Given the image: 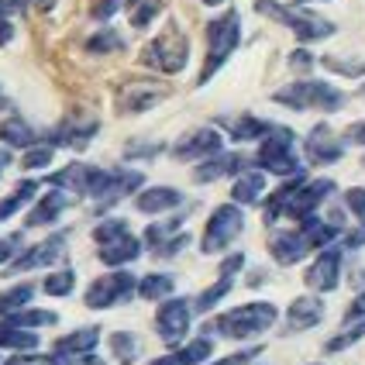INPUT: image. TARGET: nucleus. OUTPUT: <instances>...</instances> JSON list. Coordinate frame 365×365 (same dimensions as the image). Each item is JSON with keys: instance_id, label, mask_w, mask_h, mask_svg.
Segmentation results:
<instances>
[{"instance_id": "obj_32", "label": "nucleus", "mask_w": 365, "mask_h": 365, "mask_svg": "<svg viewBox=\"0 0 365 365\" xmlns=\"http://www.w3.org/2000/svg\"><path fill=\"white\" fill-rule=\"evenodd\" d=\"M173 289H176V279H173V276L152 272V276H145L142 283H138V297H142V300H165Z\"/></svg>"}, {"instance_id": "obj_7", "label": "nucleus", "mask_w": 365, "mask_h": 365, "mask_svg": "<svg viewBox=\"0 0 365 365\" xmlns=\"http://www.w3.org/2000/svg\"><path fill=\"white\" fill-rule=\"evenodd\" d=\"M242 231H245L242 207H238V203H221V207L207 217V227H203V238H200L203 255H217V252H224Z\"/></svg>"}, {"instance_id": "obj_44", "label": "nucleus", "mask_w": 365, "mask_h": 365, "mask_svg": "<svg viewBox=\"0 0 365 365\" xmlns=\"http://www.w3.org/2000/svg\"><path fill=\"white\" fill-rule=\"evenodd\" d=\"M124 231H128V221L107 217V221H101L93 227V238H97V245H103V242H110V238H118V235H124Z\"/></svg>"}, {"instance_id": "obj_30", "label": "nucleus", "mask_w": 365, "mask_h": 365, "mask_svg": "<svg viewBox=\"0 0 365 365\" xmlns=\"http://www.w3.org/2000/svg\"><path fill=\"white\" fill-rule=\"evenodd\" d=\"M35 193H38V182L35 180H21L18 186H14V193L0 200V221H7L11 214H18L24 203H35Z\"/></svg>"}, {"instance_id": "obj_23", "label": "nucleus", "mask_w": 365, "mask_h": 365, "mask_svg": "<svg viewBox=\"0 0 365 365\" xmlns=\"http://www.w3.org/2000/svg\"><path fill=\"white\" fill-rule=\"evenodd\" d=\"M182 203V193L173 190V186H148L135 197V207L142 214H165V210H176Z\"/></svg>"}, {"instance_id": "obj_21", "label": "nucleus", "mask_w": 365, "mask_h": 365, "mask_svg": "<svg viewBox=\"0 0 365 365\" xmlns=\"http://www.w3.org/2000/svg\"><path fill=\"white\" fill-rule=\"evenodd\" d=\"M97 259L103 265H128V262H135V259H142V242L131 231H124V235L101 245V255Z\"/></svg>"}, {"instance_id": "obj_24", "label": "nucleus", "mask_w": 365, "mask_h": 365, "mask_svg": "<svg viewBox=\"0 0 365 365\" xmlns=\"http://www.w3.org/2000/svg\"><path fill=\"white\" fill-rule=\"evenodd\" d=\"M210 351H214V341L210 338H197V341L176 348V351H169L163 359H152L148 365H203L210 359Z\"/></svg>"}, {"instance_id": "obj_18", "label": "nucleus", "mask_w": 365, "mask_h": 365, "mask_svg": "<svg viewBox=\"0 0 365 365\" xmlns=\"http://www.w3.org/2000/svg\"><path fill=\"white\" fill-rule=\"evenodd\" d=\"M269 252H272V259H276L279 265H297L300 259H307V255L314 252V245L307 242V235L300 231V227H293V231H279V235H272Z\"/></svg>"}, {"instance_id": "obj_37", "label": "nucleus", "mask_w": 365, "mask_h": 365, "mask_svg": "<svg viewBox=\"0 0 365 365\" xmlns=\"http://www.w3.org/2000/svg\"><path fill=\"white\" fill-rule=\"evenodd\" d=\"M128 7H131V24L148 28L155 21V14L163 11V0H128Z\"/></svg>"}, {"instance_id": "obj_49", "label": "nucleus", "mask_w": 365, "mask_h": 365, "mask_svg": "<svg viewBox=\"0 0 365 365\" xmlns=\"http://www.w3.org/2000/svg\"><path fill=\"white\" fill-rule=\"evenodd\" d=\"M259 355H262V345L245 348V351H235V355H227V359H221V362H214V365H248L252 359H259Z\"/></svg>"}, {"instance_id": "obj_31", "label": "nucleus", "mask_w": 365, "mask_h": 365, "mask_svg": "<svg viewBox=\"0 0 365 365\" xmlns=\"http://www.w3.org/2000/svg\"><path fill=\"white\" fill-rule=\"evenodd\" d=\"M0 348H14V351H35L38 348V334L28 327L0 324Z\"/></svg>"}, {"instance_id": "obj_25", "label": "nucleus", "mask_w": 365, "mask_h": 365, "mask_svg": "<svg viewBox=\"0 0 365 365\" xmlns=\"http://www.w3.org/2000/svg\"><path fill=\"white\" fill-rule=\"evenodd\" d=\"M97 135V121H62L56 135H48V145H66V148H86L90 138Z\"/></svg>"}, {"instance_id": "obj_55", "label": "nucleus", "mask_w": 365, "mask_h": 365, "mask_svg": "<svg viewBox=\"0 0 365 365\" xmlns=\"http://www.w3.org/2000/svg\"><path fill=\"white\" fill-rule=\"evenodd\" d=\"M24 4H31V7H35V11H41V14H45V11H52V7H56V0H24Z\"/></svg>"}, {"instance_id": "obj_1", "label": "nucleus", "mask_w": 365, "mask_h": 365, "mask_svg": "<svg viewBox=\"0 0 365 365\" xmlns=\"http://www.w3.org/2000/svg\"><path fill=\"white\" fill-rule=\"evenodd\" d=\"M276 317H279V310L272 304H245V307H235V310H224L217 321H210L207 331H217L224 338H231V341H248V338H259L262 331L276 324Z\"/></svg>"}, {"instance_id": "obj_42", "label": "nucleus", "mask_w": 365, "mask_h": 365, "mask_svg": "<svg viewBox=\"0 0 365 365\" xmlns=\"http://www.w3.org/2000/svg\"><path fill=\"white\" fill-rule=\"evenodd\" d=\"M362 338H365V321H355V324L345 327L338 338H331L324 348H327V351H345V348H351L355 341H362Z\"/></svg>"}, {"instance_id": "obj_4", "label": "nucleus", "mask_w": 365, "mask_h": 365, "mask_svg": "<svg viewBox=\"0 0 365 365\" xmlns=\"http://www.w3.org/2000/svg\"><path fill=\"white\" fill-rule=\"evenodd\" d=\"M255 11L265 14V18L279 21V24H286L304 45L307 41H321V38H331V35H334V24H331V21L321 18V14H314V11H304V7H286L279 0H255Z\"/></svg>"}, {"instance_id": "obj_3", "label": "nucleus", "mask_w": 365, "mask_h": 365, "mask_svg": "<svg viewBox=\"0 0 365 365\" xmlns=\"http://www.w3.org/2000/svg\"><path fill=\"white\" fill-rule=\"evenodd\" d=\"M272 101L289 107V110H324V114H334V110L345 107V93L324 80H297L283 86V90H276Z\"/></svg>"}, {"instance_id": "obj_53", "label": "nucleus", "mask_w": 365, "mask_h": 365, "mask_svg": "<svg viewBox=\"0 0 365 365\" xmlns=\"http://www.w3.org/2000/svg\"><path fill=\"white\" fill-rule=\"evenodd\" d=\"M365 245V221L355 227V231H345L341 235V248H362Z\"/></svg>"}, {"instance_id": "obj_10", "label": "nucleus", "mask_w": 365, "mask_h": 365, "mask_svg": "<svg viewBox=\"0 0 365 365\" xmlns=\"http://www.w3.org/2000/svg\"><path fill=\"white\" fill-rule=\"evenodd\" d=\"M135 289H138V279L131 272H110V276H101V279L90 283L83 304L90 307V310H107V307H114V304H124Z\"/></svg>"}, {"instance_id": "obj_54", "label": "nucleus", "mask_w": 365, "mask_h": 365, "mask_svg": "<svg viewBox=\"0 0 365 365\" xmlns=\"http://www.w3.org/2000/svg\"><path fill=\"white\" fill-rule=\"evenodd\" d=\"M238 269H245V255H242V252H235L231 259H224V262H221V276H235Z\"/></svg>"}, {"instance_id": "obj_57", "label": "nucleus", "mask_w": 365, "mask_h": 365, "mask_svg": "<svg viewBox=\"0 0 365 365\" xmlns=\"http://www.w3.org/2000/svg\"><path fill=\"white\" fill-rule=\"evenodd\" d=\"M203 4H207V7H221L224 0H203Z\"/></svg>"}, {"instance_id": "obj_36", "label": "nucleus", "mask_w": 365, "mask_h": 365, "mask_svg": "<svg viewBox=\"0 0 365 365\" xmlns=\"http://www.w3.org/2000/svg\"><path fill=\"white\" fill-rule=\"evenodd\" d=\"M59 317L52 314V310H14V314H7V324H14V327H48V324H56Z\"/></svg>"}, {"instance_id": "obj_48", "label": "nucleus", "mask_w": 365, "mask_h": 365, "mask_svg": "<svg viewBox=\"0 0 365 365\" xmlns=\"http://www.w3.org/2000/svg\"><path fill=\"white\" fill-rule=\"evenodd\" d=\"M186 245H190V235H186V231H180V235H176V238H169V242H165L155 255H163V259H176Z\"/></svg>"}, {"instance_id": "obj_58", "label": "nucleus", "mask_w": 365, "mask_h": 365, "mask_svg": "<svg viewBox=\"0 0 365 365\" xmlns=\"http://www.w3.org/2000/svg\"><path fill=\"white\" fill-rule=\"evenodd\" d=\"M297 4H314V0H297Z\"/></svg>"}, {"instance_id": "obj_59", "label": "nucleus", "mask_w": 365, "mask_h": 365, "mask_svg": "<svg viewBox=\"0 0 365 365\" xmlns=\"http://www.w3.org/2000/svg\"><path fill=\"white\" fill-rule=\"evenodd\" d=\"M362 97H365V86H362Z\"/></svg>"}, {"instance_id": "obj_16", "label": "nucleus", "mask_w": 365, "mask_h": 365, "mask_svg": "<svg viewBox=\"0 0 365 365\" xmlns=\"http://www.w3.org/2000/svg\"><path fill=\"white\" fill-rule=\"evenodd\" d=\"M304 155H307V163L310 165H331V163H338V159L345 155V142H341L327 124H317V128L307 135Z\"/></svg>"}, {"instance_id": "obj_43", "label": "nucleus", "mask_w": 365, "mask_h": 365, "mask_svg": "<svg viewBox=\"0 0 365 365\" xmlns=\"http://www.w3.org/2000/svg\"><path fill=\"white\" fill-rule=\"evenodd\" d=\"M331 73H341V76H365V59H338V56H324L321 59Z\"/></svg>"}, {"instance_id": "obj_14", "label": "nucleus", "mask_w": 365, "mask_h": 365, "mask_svg": "<svg viewBox=\"0 0 365 365\" xmlns=\"http://www.w3.org/2000/svg\"><path fill=\"white\" fill-rule=\"evenodd\" d=\"M341 248H321V255L314 259V265L307 269L304 283L314 289V293H331V289H338L341 283Z\"/></svg>"}, {"instance_id": "obj_40", "label": "nucleus", "mask_w": 365, "mask_h": 365, "mask_svg": "<svg viewBox=\"0 0 365 365\" xmlns=\"http://www.w3.org/2000/svg\"><path fill=\"white\" fill-rule=\"evenodd\" d=\"M52 155H56V145H31L21 155V169H45L52 165Z\"/></svg>"}, {"instance_id": "obj_11", "label": "nucleus", "mask_w": 365, "mask_h": 365, "mask_svg": "<svg viewBox=\"0 0 365 365\" xmlns=\"http://www.w3.org/2000/svg\"><path fill=\"white\" fill-rule=\"evenodd\" d=\"M190 321H193V304L190 300H165L159 310H155V327H159V338H163L169 348H176L186 338L190 331Z\"/></svg>"}, {"instance_id": "obj_20", "label": "nucleus", "mask_w": 365, "mask_h": 365, "mask_svg": "<svg viewBox=\"0 0 365 365\" xmlns=\"http://www.w3.org/2000/svg\"><path fill=\"white\" fill-rule=\"evenodd\" d=\"M324 321V304L317 297H297L289 310H286V331L297 334V331H307V327L321 324Z\"/></svg>"}, {"instance_id": "obj_52", "label": "nucleus", "mask_w": 365, "mask_h": 365, "mask_svg": "<svg viewBox=\"0 0 365 365\" xmlns=\"http://www.w3.org/2000/svg\"><path fill=\"white\" fill-rule=\"evenodd\" d=\"M118 7H121V0H97L90 14H93L97 21H107V18H114V11H118Z\"/></svg>"}, {"instance_id": "obj_51", "label": "nucleus", "mask_w": 365, "mask_h": 365, "mask_svg": "<svg viewBox=\"0 0 365 365\" xmlns=\"http://www.w3.org/2000/svg\"><path fill=\"white\" fill-rule=\"evenodd\" d=\"M289 66H293L297 73H310V69H314V56H310L307 48H297V52H289Z\"/></svg>"}, {"instance_id": "obj_9", "label": "nucleus", "mask_w": 365, "mask_h": 365, "mask_svg": "<svg viewBox=\"0 0 365 365\" xmlns=\"http://www.w3.org/2000/svg\"><path fill=\"white\" fill-rule=\"evenodd\" d=\"M331 193H334V180H307V182H300V186L289 193V200L279 207V217H289V221H307V217H314V214H317V207H321Z\"/></svg>"}, {"instance_id": "obj_38", "label": "nucleus", "mask_w": 365, "mask_h": 365, "mask_svg": "<svg viewBox=\"0 0 365 365\" xmlns=\"http://www.w3.org/2000/svg\"><path fill=\"white\" fill-rule=\"evenodd\" d=\"M180 235V221H163V224H148V231H145V245L152 248V252H159L169 238H176Z\"/></svg>"}, {"instance_id": "obj_22", "label": "nucleus", "mask_w": 365, "mask_h": 365, "mask_svg": "<svg viewBox=\"0 0 365 365\" xmlns=\"http://www.w3.org/2000/svg\"><path fill=\"white\" fill-rule=\"evenodd\" d=\"M231 173H245V155L238 152H221V155H214V159H203L197 165V173H193V180L197 182H217L224 176H231Z\"/></svg>"}, {"instance_id": "obj_5", "label": "nucleus", "mask_w": 365, "mask_h": 365, "mask_svg": "<svg viewBox=\"0 0 365 365\" xmlns=\"http://www.w3.org/2000/svg\"><path fill=\"white\" fill-rule=\"evenodd\" d=\"M293 142H297V138H293V131L276 124V128L262 138V145H259V152H255V165H259L262 173L283 176V180L297 176V173H304V165H300L297 152H293Z\"/></svg>"}, {"instance_id": "obj_50", "label": "nucleus", "mask_w": 365, "mask_h": 365, "mask_svg": "<svg viewBox=\"0 0 365 365\" xmlns=\"http://www.w3.org/2000/svg\"><path fill=\"white\" fill-rule=\"evenodd\" d=\"M355 321H365V289L348 304V310H345V324H355Z\"/></svg>"}, {"instance_id": "obj_41", "label": "nucleus", "mask_w": 365, "mask_h": 365, "mask_svg": "<svg viewBox=\"0 0 365 365\" xmlns=\"http://www.w3.org/2000/svg\"><path fill=\"white\" fill-rule=\"evenodd\" d=\"M124 41H121V35L118 31H97L93 38H86V52H93V56H101V52H118Z\"/></svg>"}, {"instance_id": "obj_13", "label": "nucleus", "mask_w": 365, "mask_h": 365, "mask_svg": "<svg viewBox=\"0 0 365 365\" xmlns=\"http://www.w3.org/2000/svg\"><path fill=\"white\" fill-rule=\"evenodd\" d=\"M66 238H69V231H59V235H52V238H45V242L31 245L28 252H21L18 259L7 265V272H11V276H18V272H31V269H41V265L59 262L62 252H66Z\"/></svg>"}, {"instance_id": "obj_28", "label": "nucleus", "mask_w": 365, "mask_h": 365, "mask_svg": "<svg viewBox=\"0 0 365 365\" xmlns=\"http://www.w3.org/2000/svg\"><path fill=\"white\" fill-rule=\"evenodd\" d=\"M272 128H276V124L262 121V118L242 114V118L227 121V135H231V142H255V138H265V135H269Z\"/></svg>"}, {"instance_id": "obj_6", "label": "nucleus", "mask_w": 365, "mask_h": 365, "mask_svg": "<svg viewBox=\"0 0 365 365\" xmlns=\"http://www.w3.org/2000/svg\"><path fill=\"white\" fill-rule=\"evenodd\" d=\"M186 59H190V41H186V35L173 21L163 28V35H155V38L145 45V52H142V66L159 69V73H180L182 66H186Z\"/></svg>"}, {"instance_id": "obj_26", "label": "nucleus", "mask_w": 365, "mask_h": 365, "mask_svg": "<svg viewBox=\"0 0 365 365\" xmlns=\"http://www.w3.org/2000/svg\"><path fill=\"white\" fill-rule=\"evenodd\" d=\"M97 341H101V327H80V331L59 338L52 345V351H59V355H90L97 348Z\"/></svg>"}, {"instance_id": "obj_29", "label": "nucleus", "mask_w": 365, "mask_h": 365, "mask_svg": "<svg viewBox=\"0 0 365 365\" xmlns=\"http://www.w3.org/2000/svg\"><path fill=\"white\" fill-rule=\"evenodd\" d=\"M35 131H31V124L24 121V118H7V121L0 124V142L11 145V148H31L35 145Z\"/></svg>"}, {"instance_id": "obj_47", "label": "nucleus", "mask_w": 365, "mask_h": 365, "mask_svg": "<svg viewBox=\"0 0 365 365\" xmlns=\"http://www.w3.org/2000/svg\"><path fill=\"white\" fill-rule=\"evenodd\" d=\"M345 207L359 217V221H365V186H351L345 193Z\"/></svg>"}, {"instance_id": "obj_35", "label": "nucleus", "mask_w": 365, "mask_h": 365, "mask_svg": "<svg viewBox=\"0 0 365 365\" xmlns=\"http://www.w3.org/2000/svg\"><path fill=\"white\" fill-rule=\"evenodd\" d=\"M35 297V286L31 283H18L11 286V289H4L0 293V314L7 317V314H14V310H24V304Z\"/></svg>"}, {"instance_id": "obj_39", "label": "nucleus", "mask_w": 365, "mask_h": 365, "mask_svg": "<svg viewBox=\"0 0 365 365\" xmlns=\"http://www.w3.org/2000/svg\"><path fill=\"white\" fill-rule=\"evenodd\" d=\"M73 286H76V272H73V269H59V272H52V276L45 279L41 289H45L48 297H69Z\"/></svg>"}, {"instance_id": "obj_19", "label": "nucleus", "mask_w": 365, "mask_h": 365, "mask_svg": "<svg viewBox=\"0 0 365 365\" xmlns=\"http://www.w3.org/2000/svg\"><path fill=\"white\" fill-rule=\"evenodd\" d=\"M69 197L73 193H66V190H48L41 200H35V207H31V214L24 217V227H45V224H52V221H59V214L69 207Z\"/></svg>"}, {"instance_id": "obj_27", "label": "nucleus", "mask_w": 365, "mask_h": 365, "mask_svg": "<svg viewBox=\"0 0 365 365\" xmlns=\"http://www.w3.org/2000/svg\"><path fill=\"white\" fill-rule=\"evenodd\" d=\"M262 193H265V176L262 173H238V180L231 186V200L235 203H262Z\"/></svg>"}, {"instance_id": "obj_2", "label": "nucleus", "mask_w": 365, "mask_h": 365, "mask_svg": "<svg viewBox=\"0 0 365 365\" xmlns=\"http://www.w3.org/2000/svg\"><path fill=\"white\" fill-rule=\"evenodd\" d=\"M238 41H242V18H238V11H224L221 18H214L207 24V59H203V69L197 76L200 86L214 80V73L231 59Z\"/></svg>"}, {"instance_id": "obj_17", "label": "nucleus", "mask_w": 365, "mask_h": 365, "mask_svg": "<svg viewBox=\"0 0 365 365\" xmlns=\"http://www.w3.org/2000/svg\"><path fill=\"white\" fill-rule=\"evenodd\" d=\"M97 180H101V169L83 165V163H69L66 169H59V173H52V176H48V186L66 190V193H73V197H93Z\"/></svg>"}, {"instance_id": "obj_56", "label": "nucleus", "mask_w": 365, "mask_h": 365, "mask_svg": "<svg viewBox=\"0 0 365 365\" xmlns=\"http://www.w3.org/2000/svg\"><path fill=\"white\" fill-rule=\"evenodd\" d=\"M11 165V152L7 148H0V176H4V169Z\"/></svg>"}, {"instance_id": "obj_34", "label": "nucleus", "mask_w": 365, "mask_h": 365, "mask_svg": "<svg viewBox=\"0 0 365 365\" xmlns=\"http://www.w3.org/2000/svg\"><path fill=\"white\" fill-rule=\"evenodd\" d=\"M231 286H235V276H221V279H217L214 286H207L200 297H197V304H193V307H197V314H207V310H214V307H217L224 297L231 293Z\"/></svg>"}, {"instance_id": "obj_8", "label": "nucleus", "mask_w": 365, "mask_h": 365, "mask_svg": "<svg viewBox=\"0 0 365 365\" xmlns=\"http://www.w3.org/2000/svg\"><path fill=\"white\" fill-rule=\"evenodd\" d=\"M145 182V173H135V169H101V180L93 186V210L103 214V210H110L114 203H121L124 197H131L135 190H142Z\"/></svg>"}, {"instance_id": "obj_46", "label": "nucleus", "mask_w": 365, "mask_h": 365, "mask_svg": "<svg viewBox=\"0 0 365 365\" xmlns=\"http://www.w3.org/2000/svg\"><path fill=\"white\" fill-rule=\"evenodd\" d=\"M21 242H24V231H14V235L0 238V265H11V262H14V255H18Z\"/></svg>"}, {"instance_id": "obj_45", "label": "nucleus", "mask_w": 365, "mask_h": 365, "mask_svg": "<svg viewBox=\"0 0 365 365\" xmlns=\"http://www.w3.org/2000/svg\"><path fill=\"white\" fill-rule=\"evenodd\" d=\"M41 365H103V362L93 351H90V355H59V351H52Z\"/></svg>"}, {"instance_id": "obj_33", "label": "nucleus", "mask_w": 365, "mask_h": 365, "mask_svg": "<svg viewBox=\"0 0 365 365\" xmlns=\"http://www.w3.org/2000/svg\"><path fill=\"white\" fill-rule=\"evenodd\" d=\"M110 351H114V359L121 365H131L138 355H142V345H138V338L135 334H128V331H114L110 334Z\"/></svg>"}, {"instance_id": "obj_15", "label": "nucleus", "mask_w": 365, "mask_h": 365, "mask_svg": "<svg viewBox=\"0 0 365 365\" xmlns=\"http://www.w3.org/2000/svg\"><path fill=\"white\" fill-rule=\"evenodd\" d=\"M163 97H165L163 83L135 80V83H128L124 90H118V114H142V110H152Z\"/></svg>"}, {"instance_id": "obj_12", "label": "nucleus", "mask_w": 365, "mask_h": 365, "mask_svg": "<svg viewBox=\"0 0 365 365\" xmlns=\"http://www.w3.org/2000/svg\"><path fill=\"white\" fill-rule=\"evenodd\" d=\"M224 152V135L217 128H197L190 135H182L180 142L173 145V155L180 163H200V159H214Z\"/></svg>"}]
</instances>
